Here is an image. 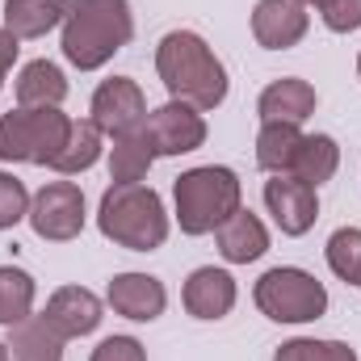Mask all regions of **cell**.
<instances>
[{
  "label": "cell",
  "instance_id": "8fae6325",
  "mask_svg": "<svg viewBox=\"0 0 361 361\" xmlns=\"http://www.w3.org/2000/svg\"><path fill=\"white\" fill-rule=\"evenodd\" d=\"M311 13L298 0H257L252 8V38L265 51H290L307 38Z\"/></svg>",
  "mask_w": 361,
  "mask_h": 361
},
{
  "label": "cell",
  "instance_id": "30bf717a",
  "mask_svg": "<svg viewBox=\"0 0 361 361\" xmlns=\"http://www.w3.org/2000/svg\"><path fill=\"white\" fill-rule=\"evenodd\" d=\"M265 206H269L273 223L281 227V235H307L319 219V193L290 173H277L273 180H265Z\"/></svg>",
  "mask_w": 361,
  "mask_h": 361
},
{
  "label": "cell",
  "instance_id": "4fadbf2b",
  "mask_svg": "<svg viewBox=\"0 0 361 361\" xmlns=\"http://www.w3.org/2000/svg\"><path fill=\"white\" fill-rule=\"evenodd\" d=\"M42 319H47L63 341L89 336V332H97V324H101V298H97L92 290H85V286H63V290H55V294L47 298Z\"/></svg>",
  "mask_w": 361,
  "mask_h": 361
},
{
  "label": "cell",
  "instance_id": "3957f363",
  "mask_svg": "<svg viewBox=\"0 0 361 361\" xmlns=\"http://www.w3.org/2000/svg\"><path fill=\"white\" fill-rule=\"evenodd\" d=\"M97 227L105 240L130 252H156L169 240V214L152 185H109L101 193Z\"/></svg>",
  "mask_w": 361,
  "mask_h": 361
},
{
  "label": "cell",
  "instance_id": "d6a6232c",
  "mask_svg": "<svg viewBox=\"0 0 361 361\" xmlns=\"http://www.w3.org/2000/svg\"><path fill=\"white\" fill-rule=\"evenodd\" d=\"M357 76H361V55H357Z\"/></svg>",
  "mask_w": 361,
  "mask_h": 361
},
{
  "label": "cell",
  "instance_id": "484cf974",
  "mask_svg": "<svg viewBox=\"0 0 361 361\" xmlns=\"http://www.w3.org/2000/svg\"><path fill=\"white\" fill-rule=\"evenodd\" d=\"M273 361H357V353L345 345V341H311V336H298V341H286Z\"/></svg>",
  "mask_w": 361,
  "mask_h": 361
},
{
  "label": "cell",
  "instance_id": "ba28073f",
  "mask_svg": "<svg viewBox=\"0 0 361 361\" xmlns=\"http://www.w3.org/2000/svg\"><path fill=\"white\" fill-rule=\"evenodd\" d=\"M89 114H92L89 122L101 135L118 139V135L143 130V122H147V97H143V89L130 76H114V80H101L97 85Z\"/></svg>",
  "mask_w": 361,
  "mask_h": 361
},
{
  "label": "cell",
  "instance_id": "4316f807",
  "mask_svg": "<svg viewBox=\"0 0 361 361\" xmlns=\"http://www.w3.org/2000/svg\"><path fill=\"white\" fill-rule=\"evenodd\" d=\"M25 214H30V189L13 173H0V231L17 227Z\"/></svg>",
  "mask_w": 361,
  "mask_h": 361
},
{
  "label": "cell",
  "instance_id": "ac0fdd59",
  "mask_svg": "<svg viewBox=\"0 0 361 361\" xmlns=\"http://www.w3.org/2000/svg\"><path fill=\"white\" fill-rule=\"evenodd\" d=\"M4 345L13 361H63V336L42 315H25L21 324H13Z\"/></svg>",
  "mask_w": 361,
  "mask_h": 361
},
{
  "label": "cell",
  "instance_id": "7c38bea8",
  "mask_svg": "<svg viewBox=\"0 0 361 361\" xmlns=\"http://www.w3.org/2000/svg\"><path fill=\"white\" fill-rule=\"evenodd\" d=\"M105 298H109V307H114L118 315H126V319H135V324H152V319H160L164 307H169V290H164V281L152 277V273H118V277L109 281Z\"/></svg>",
  "mask_w": 361,
  "mask_h": 361
},
{
  "label": "cell",
  "instance_id": "44dd1931",
  "mask_svg": "<svg viewBox=\"0 0 361 361\" xmlns=\"http://www.w3.org/2000/svg\"><path fill=\"white\" fill-rule=\"evenodd\" d=\"M302 147V130L294 122H261V135H257V164L265 173H290L294 169V156Z\"/></svg>",
  "mask_w": 361,
  "mask_h": 361
},
{
  "label": "cell",
  "instance_id": "d6986e66",
  "mask_svg": "<svg viewBox=\"0 0 361 361\" xmlns=\"http://www.w3.org/2000/svg\"><path fill=\"white\" fill-rule=\"evenodd\" d=\"M68 80L51 59H34L17 76V105L21 109H42V105H63Z\"/></svg>",
  "mask_w": 361,
  "mask_h": 361
},
{
  "label": "cell",
  "instance_id": "4dcf8cb0",
  "mask_svg": "<svg viewBox=\"0 0 361 361\" xmlns=\"http://www.w3.org/2000/svg\"><path fill=\"white\" fill-rule=\"evenodd\" d=\"M298 4H302V8H311V4H315V8H324L328 0H298Z\"/></svg>",
  "mask_w": 361,
  "mask_h": 361
},
{
  "label": "cell",
  "instance_id": "52a82bcc",
  "mask_svg": "<svg viewBox=\"0 0 361 361\" xmlns=\"http://www.w3.org/2000/svg\"><path fill=\"white\" fill-rule=\"evenodd\" d=\"M30 227L38 240L68 244L85 231V193L72 180H51L30 197Z\"/></svg>",
  "mask_w": 361,
  "mask_h": 361
},
{
  "label": "cell",
  "instance_id": "83f0119b",
  "mask_svg": "<svg viewBox=\"0 0 361 361\" xmlns=\"http://www.w3.org/2000/svg\"><path fill=\"white\" fill-rule=\"evenodd\" d=\"M319 13H324V25L332 34H353V30H361V0H328Z\"/></svg>",
  "mask_w": 361,
  "mask_h": 361
},
{
  "label": "cell",
  "instance_id": "2e32d148",
  "mask_svg": "<svg viewBox=\"0 0 361 361\" xmlns=\"http://www.w3.org/2000/svg\"><path fill=\"white\" fill-rule=\"evenodd\" d=\"M315 105H319V97H315V89L307 80L281 76V80H273L269 89L261 92L257 114H261V122H294V126H302L315 114Z\"/></svg>",
  "mask_w": 361,
  "mask_h": 361
},
{
  "label": "cell",
  "instance_id": "836d02e7",
  "mask_svg": "<svg viewBox=\"0 0 361 361\" xmlns=\"http://www.w3.org/2000/svg\"><path fill=\"white\" fill-rule=\"evenodd\" d=\"M357 286H361V281H357Z\"/></svg>",
  "mask_w": 361,
  "mask_h": 361
},
{
  "label": "cell",
  "instance_id": "9a60e30c",
  "mask_svg": "<svg viewBox=\"0 0 361 361\" xmlns=\"http://www.w3.org/2000/svg\"><path fill=\"white\" fill-rule=\"evenodd\" d=\"M214 240H219V252H223V261H231V265H248V261H261L265 252H269V231H265V223L252 214V210H235V214H227L219 227H214Z\"/></svg>",
  "mask_w": 361,
  "mask_h": 361
},
{
  "label": "cell",
  "instance_id": "f546056e",
  "mask_svg": "<svg viewBox=\"0 0 361 361\" xmlns=\"http://www.w3.org/2000/svg\"><path fill=\"white\" fill-rule=\"evenodd\" d=\"M17 42H21V38H13V34H8V30L0 25V85H4V76H8V68L17 63V51H21Z\"/></svg>",
  "mask_w": 361,
  "mask_h": 361
},
{
  "label": "cell",
  "instance_id": "5bb4252c",
  "mask_svg": "<svg viewBox=\"0 0 361 361\" xmlns=\"http://www.w3.org/2000/svg\"><path fill=\"white\" fill-rule=\"evenodd\" d=\"M235 277L227 269H214V265H202V269L189 273V281H185V311L193 315V319H223V315H231V307H235Z\"/></svg>",
  "mask_w": 361,
  "mask_h": 361
},
{
  "label": "cell",
  "instance_id": "1f68e13d",
  "mask_svg": "<svg viewBox=\"0 0 361 361\" xmlns=\"http://www.w3.org/2000/svg\"><path fill=\"white\" fill-rule=\"evenodd\" d=\"M0 361H13V353H8V345H0Z\"/></svg>",
  "mask_w": 361,
  "mask_h": 361
},
{
  "label": "cell",
  "instance_id": "603a6c76",
  "mask_svg": "<svg viewBox=\"0 0 361 361\" xmlns=\"http://www.w3.org/2000/svg\"><path fill=\"white\" fill-rule=\"evenodd\" d=\"M101 139H105V135H101L92 122H72V130H68V139H63L59 156L51 160V169H55V173H63V177L89 173L92 164L101 160Z\"/></svg>",
  "mask_w": 361,
  "mask_h": 361
},
{
  "label": "cell",
  "instance_id": "e0dca14e",
  "mask_svg": "<svg viewBox=\"0 0 361 361\" xmlns=\"http://www.w3.org/2000/svg\"><path fill=\"white\" fill-rule=\"evenodd\" d=\"M68 0H4V30L13 38H42L63 25Z\"/></svg>",
  "mask_w": 361,
  "mask_h": 361
},
{
  "label": "cell",
  "instance_id": "5b68a950",
  "mask_svg": "<svg viewBox=\"0 0 361 361\" xmlns=\"http://www.w3.org/2000/svg\"><path fill=\"white\" fill-rule=\"evenodd\" d=\"M72 130V118L59 105L42 109H13L0 118V160L13 164H51Z\"/></svg>",
  "mask_w": 361,
  "mask_h": 361
},
{
  "label": "cell",
  "instance_id": "ffe728a7",
  "mask_svg": "<svg viewBox=\"0 0 361 361\" xmlns=\"http://www.w3.org/2000/svg\"><path fill=\"white\" fill-rule=\"evenodd\" d=\"M152 160H156V147H152L147 130L118 135L114 147H109V177H114V185H139L147 177Z\"/></svg>",
  "mask_w": 361,
  "mask_h": 361
},
{
  "label": "cell",
  "instance_id": "cb8c5ba5",
  "mask_svg": "<svg viewBox=\"0 0 361 361\" xmlns=\"http://www.w3.org/2000/svg\"><path fill=\"white\" fill-rule=\"evenodd\" d=\"M34 277L25 269H13V265H0V324L13 328L21 324L25 315H34Z\"/></svg>",
  "mask_w": 361,
  "mask_h": 361
},
{
  "label": "cell",
  "instance_id": "6da1fadb",
  "mask_svg": "<svg viewBox=\"0 0 361 361\" xmlns=\"http://www.w3.org/2000/svg\"><path fill=\"white\" fill-rule=\"evenodd\" d=\"M156 72L173 101H185L193 109H219L227 101V68L193 30H173L160 38Z\"/></svg>",
  "mask_w": 361,
  "mask_h": 361
},
{
  "label": "cell",
  "instance_id": "277c9868",
  "mask_svg": "<svg viewBox=\"0 0 361 361\" xmlns=\"http://www.w3.org/2000/svg\"><path fill=\"white\" fill-rule=\"evenodd\" d=\"M244 185L223 164H202L173 180V202H177V223L185 235H206L214 231L227 214L240 210Z\"/></svg>",
  "mask_w": 361,
  "mask_h": 361
},
{
  "label": "cell",
  "instance_id": "d4e9b609",
  "mask_svg": "<svg viewBox=\"0 0 361 361\" xmlns=\"http://www.w3.org/2000/svg\"><path fill=\"white\" fill-rule=\"evenodd\" d=\"M328 269L341 281L357 286L361 281V227H341L328 240Z\"/></svg>",
  "mask_w": 361,
  "mask_h": 361
},
{
  "label": "cell",
  "instance_id": "8992f818",
  "mask_svg": "<svg viewBox=\"0 0 361 361\" xmlns=\"http://www.w3.org/2000/svg\"><path fill=\"white\" fill-rule=\"evenodd\" d=\"M252 298L273 324H311L328 311L324 281L307 269H294V265H277V269L261 273Z\"/></svg>",
  "mask_w": 361,
  "mask_h": 361
},
{
  "label": "cell",
  "instance_id": "7402d4cb",
  "mask_svg": "<svg viewBox=\"0 0 361 361\" xmlns=\"http://www.w3.org/2000/svg\"><path fill=\"white\" fill-rule=\"evenodd\" d=\"M336 169H341V147H336V139H332V135H302V147H298V156H294L290 177H298V180H307L311 189H319L324 180L336 177Z\"/></svg>",
  "mask_w": 361,
  "mask_h": 361
},
{
  "label": "cell",
  "instance_id": "7a4b0ae2",
  "mask_svg": "<svg viewBox=\"0 0 361 361\" xmlns=\"http://www.w3.org/2000/svg\"><path fill=\"white\" fill-rule=\"evenodd\" d=\"M135 38V17L126 0H68L63 55L72 68L97 72Z\"/></svg>",
  "mask_w": 361,
  "mask_h": 361
},
{
  "label": "cell",
  "instance_id": "9c48e42d",
  "mask_svg": "<svg viewBox=\"0 0 361 361\" xmlns=\"http://www.w3.org/2000/svg\"><path fill=\"white\" fill-rule=\"evenodd\" d=\"M143 130H147L156 156H185L206 143V118H202V109H193L185 101H169V105L152 109Z\"/></svg>",
  "mask_w": 361,
  "mask_h": 361
},
{
  "label": "cell",
  "instance_id": "f1b7e54d",
  "mask_svg": "<svg viewBox=\"0 0 361 361\" xmlns=\"http://www.w3.org/2000/svg\"><path fill=\"white\" fill-rule=\"evenodd\" d=\"M89 361H147V353H143V345L135 336H105L92 349Z\"/></svg>",
  "mask_w": 361,
  "mask_h": 361
}]
</instances>
